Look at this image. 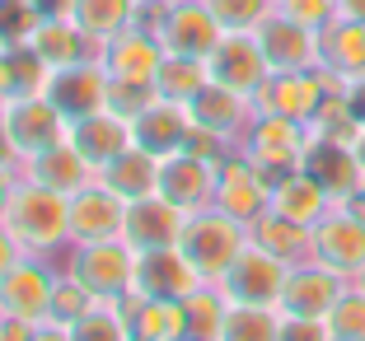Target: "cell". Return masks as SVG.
Here are the masks:
<instances>
[{"label": "cell", "instance_id": "7bdbcfd3", "mask_svg": "<svg viewBox=\"0 0 365 341\" xmlns=\"http://www.w3.org/2000/svg\"><path fill=\"white\" fill-rule=\"evenodd\" d=\"M150 98H155V85H136V80H113V75H108V107H113L118 117L131 122Z\"/></svg>", "mask_w": 365, "mask_h": 341}, {"label": "cell", "instance_id": "4316f807", "mask_svg": "<svg viewBox=\"0 0 365 341\" xmlns=\"http://www.w3.org/2000/svg\"><path fill=\"white\" fill-rule=\"evenodd\" d=\"M29 47L43 56L52 70L98 56V43L89 38L85 28H80L76 19H38V23H33V33H29Z\"/></svg>", "mask_w": 365, "mask_h": 341}, {"label": "cell", "instance_id": "816d5d0a", "mask_svg": "<svg viewBox=\"0 0 365 341\" xmlns=\"http://www.w3.org/2000/svg\"><path fill=\"white\" fill-rule=\"evenodd\" d=\"M33 341H71V327H66V322H38V327H33Z\"/></svg>", "mask_w": 365, "mask_h": 341}, {"label": "cell", "instance_id": "f907efd6", "mask_svg": "<svg viewBox=\"0 0 365 341\" xmlns=\"http://www.w3.org/2000/svg\"><path fill=\"white\" fill-rule=\"evenodd\" d=\"M0 164H5V169H24L19 149H14V140H10V127H5V112H0Z\"/></svg>", "mask_w": 365, "mask_h": 341}, {"label": "cell", "instance_id": "ba28073f", "mask_svg": "<svg viewBox=\"0 0 365 341\" xmlns=\"http://www.w3.org/2000/svg\"><path fill=\"white\" fill-rule=\"evenodd\" d=\"M328 89H342L337 75L319 70H272L267 85L253 94V112H277V117L309 122L319 112V103L328 98Z\"/></svg>", "mask_w": 365, "mask_h": 341}, {"label": "cell", "instance_id": "60d3db41", "mask_svg": "<svg viewBox=\"0 0 365 341\" xmlns=\"http://www.w3.org/2000/svg\"><path fill=\"white\" fill-rule=\"evenodd\" d=\"M94 304H98V299L89 295V290L80 285L76 276H56V295H52V322H66V327H71V322H76L80 313H89Z\"/></svg>", "mask_w": 365, "mask_h": 341}, {"label": "cell", "instance_id": "7dc6e473", "mask_svg": "<svg viewBox=\"0 0 365 341\" xmlns=\"http://www.w3.org/2000/svg\"><path fill=\"white\" fill-rule=\"evenodd\" d=\"M342 94H346V107H351V117L365 127V70L346 80V89H342Z\"/></svg>", "mask_w": 365, "mask_h": 341}, {"label": "cell", "instance_id": "d590c367", "mask_svg": "<svg viewBox=\"0 0 365 341\" xmlns=\"http://www.w3.org/2000/svg\"><path fill=\"white\" fill-rule=\"evenodd\" d=\"M182 309H187V341H215V332H220V322H225V309L230 299L220 295V285H197L192 295L182 299Z\"/></svg>", "mask_w": 365, "mask_h": 341}, {"label": "cell", "instance_id": "74e56055", "mask_svg": "<svg viewBox=\"0 0 365 341\" xmlns=\"http://www.w3.org/2000/svg\"><path fill=\"white\" fill-rule=\"evenodd\" d=\"M309 131H314V136H333V140H356L361 122L351 117V107H346V94H342V89H328V98H323L319 112L309 117Z\"/></svg>", "mask_w": 365, "mask_h": 341}, {"label": "cell", "instance_id": "f1b7e54d", "mask_svg": "<svg viewBox=\"0 0 365 341\" xmlns=\"http://www.w3.org/2000/svg\"><path fill=\"white\" fill-rule=\"evenodd\" d=\"M272 211L277 215H286V220H295V224H319L323 215L333 211V196L323 192L319 182L309 178L304 169H295V173H286V178L272 187Z\"/></svg>", "mask_w": 365, "mask_h": 341}, {"label": "cell", "instance_id": "6f0895ef", "mask_svg": "<svg viewBox=\"0 0 365 341\" xmlns=\"http://www.w3.org/2000/svg\"><path fill=\"white\" fill-rule=\"evenodd\" d=\"M140 5H164V0H140Z\"/></svg>", "mask_w": 365, "mask_h": 341}, {"label": "cell", "instance_id": "f6af8a7d", "mask_svg": "<svg viewBox=\"0 0 365 341\" xmlns=\"http://www.w3.org/2000/svg\"><path fill=\"white\" fill-rule=\"evenodd\" d=\"M281 341H333L323 318H286L281 322Z\"/></svg>", "mask_w": 365, "mask_h": 341}, {"label": "cell", "instance_id": "484cf974", "mask_svg": "<svg viewBox=\"0 0 365 341\" xmlns=\"http://www.w3.org/2000/svg\"><path fill=\"white\" fill-rule=\"evenodd\" d=\"M24 178L43 182V187H52V192H61V196H76L80 187H89V182L98 178V173L85 164V154H80L71 140H61V145H52V149H43V154L24 159Z\"/></svg>", "mask_w": 365, "mask_h": 341}, {"label": "cell", "instance_id": "681fc988", "mask_svg": "<svg viewBox=\"0 0 365 341\" xmlns=\"http://www.w3.org/2000/svg\"><path fill=\"white\" fill-rule=\"evenodd\" d=\"M19 257H24V248L14 243V234L5 229V224H0V276H5V271H10L14 262H19Z\"/></svg>", "mask_w": 365, "mask_h": 341}, {"label": "cell", "instance_id": "7c38bea8", "mask_svg": "<svg viewBox=\"0 0 365 341\" xmlns=\"http://www.w3.org/2000/svg\"><path fill=\"white\" fill-rule=\"evenodd\" d=\"M346 285H351V280H346L342 271L323 267V262L309 257V262H295V267H290L277 309L286 313V318H328L333 304L346 295Z\"/></svg>", "mask_w": 365, "mask_h": 341}, {"label": "cell", "instance_id": "9a60e30c", "mask_svg": "<svg viewBox=\"0 0 365 341\" xmlns=\"http://www.w3.org/2000/svg\"><path fill=\"white\" fill-rule=\"evenodd\" d=\"M164 56L169 52H164L160 33H155L150 23H131L127 33H118V38H108V43L98 47L103 70L113 75V80H136V85H155Z\"/></svg>", "mask_w": 365, "mask_h": 341}, {"label": "cell", "instance_id": "9c48e42d", "mask_svg": "<svg viewBox=\"0 0 365 341\" xmlns=\"http://www.w3.org/2000/svg\"><path fill=\"white\" fill-rule=\"evenodd\" d=\"M0 112H5V127H10V140L19 149V159H33V154H43V149L61 145L71 136V117L47 94L10 98V103H0Z\"/></svg>", "mask_w": 365, "mask_h": 341}, {"label": "cell", "instance_id": "9f6ffc18", "mask_svg": "<svg viewBox=\"0 0 365 341\" xmlns=\"http://www.w3.org/2000/svg\"><path fill=\"white\" fill-rule=\"evenodd\" d=\"M356 285H361V290H365V271H361V276H356Z\"/></svg>", "mask_w": 365, "mask_h": 341}, {"label": "cell", "instance_id": "5b68a950", "mask_svg": "<svg viewBox=\"0 0 365 341\" xmlns=\"http://www.w3.org/2000/svg\"><path fill=\"white\" fill-rule=\"evenodd\" d=\"M304 145H309V122L277 117V112H253L248 131L239 136V154L258 164L272 187L304 164Z\"/></svg>", "mask_w": 365, "mask_h": 341}, {"label": "cell", "instance_id": "b9f144b4", "mask_svg": "<svg viewBox=\"0 0 365 341\" xmlns=\"http://www.w3.org/2000/svg\"><path fill=\"white\" fill-rule=\"evenodd\" d=\"M277 10L290 14L295 23H304V28H314V33H323L333 19H342V5L337 0H281Z\"/></svg>", "mask_w": 365, "mask_h": 341}, {"label": "cell", "instance_id": "5bb4252c", "mask_svg": "<svg viewBox=\"0 0 365 341\" xmlns=\"http://www.w3.org/2000/svg\"><path fill=\"white\" fill-rule=\"evenodd\" d=\"M215 206L225 215H235L239 224H253L258 215L272 211V182L262 178V169L248 154H230L220 159V182H215Z\"/></svg>", "mask_w": 365, "mask_h": 341}, {"label": "cell", "instance_id": "2e32d148", "mask_svg": "<svg viewBox=\"0 0 365 341\" xmlns=\"http://www.w3.org/2000/svg\"><path fill=\"white\" fill-rule=\"evenodd\" d=\"M215 182H220V164L202 159L192 149H178L160 169V196L173 201L182 215H192V211L215 206Z\"/></svg>", "mask_w": 365, "mask_h": 341}, {"label": "cell", "instance_id": "e575fe53", "mask_svg": "<svg viewBox=\"0 0 365 341\" xmlns=\"http://www.w3.org/2000/svg\"><path fill=\"white\" fill-rule=\"evenodd\" d=\"M206 85H211V70L197 56H164L160 75H155V94L173 98V103H192Z\"/></svg>", "mask_w": 365, "mask_h": 341}, {"label": "cell", "instance_id": "8fae6325", "mask_svg": "<svg viewBox=\"0 0 365 341\" xmlns=\"http://www.w3.org/2000/svg\"><path fill=\"white\" fill-rule=\"evenodd\" d=\"M300 169L333 196V206H346L365 187V169H361V159H356L351 140H333V136H314L309 131V145H304Z\"/></svg>", "mask_w": 365, "mask_h": 341}, {"label": "cell", "instance_id": "ac0fdd59", "mask_svg": "<svg viewBox=\"0 0 365 341\" xmlns=\"http://www.w3.org/2000/svg\"><path fill=\"white\" fill-rule=\"evenodd\" d=\"M187 136H192V112H187V103H173V98L155 94L150 103L131 117V145L150 149L160 159L187 149Z\"/></svg>", "mask_w": 365, "mask_h": 341}, {"label": "cell", "instance_id": "f35d334b", "mask_svg": "<svg viewBox=\"0 0 365 341\" xmlns=\"http://www.w3.org/2000/svg\"><path fill=\"white\" fill-rule=\"evenodd\" d=\"M328 332H333V341H365V290L346 285V295L333 304V313H328Z\"/></svg>", "mask_w": 365, "mask_h": 341}, {"label": "cell", "instance_id": "db71d44e", "mask_svg": "<svg viewBox=\"0 0 365 341\" xmlns=\"http://www.w3.org/2000/svg\"><path fill=\"white\" fill-rule=\"evenodd\" d=\"M342 5V19H361L365 23V0H337Z\"/></svg>", "mask_w": 365, "mask_h": 341}, {"label": "cell", "instance_id": "ab89813d", "mask_svg": "<svg viewBox=\"0 0 365 341\" xmlns=\"http://www.w3.org/2000/svg\"><path fill=\"white\" fill-rule=\"evenodd\" d=\"M225 33H258V23L277 10V0H206Z\"/></svg>", "mask_w": 365, "mask_h": 341}, {"label": "cell", "instance_id": "ffe728a7", "mask_svg": "<svg viewBox=\"0 0 365 341\" xmlns=\"http://www.w3.org/2000/svg\"><path fill=\"white\" fill-rule=\"evenodd\" d=\"M47 98H52L71 122L85 117V112L108 107V70H103V61L89 56V61H76V65L52 70V80H47Z\"/></svg>", "mask_w": 365, "mask_h": 341}, {"label": "cell", "instance_id": "680465c9", "mask_svg": "<svg viewBox=\"0 0 365 341\" xmlns=\"http://www.w3.org/2000/svg\"><path fill=\"white\" fill-rule=\"evenodd\" d=\"M131 341H140V337H131Z\"/></svg>", "mask_w": 365, "mask_h": 341}, {"label": "cell", "instance_id": "f546056e", "mask_svg": "<svg viewBox=\"0 0 365 341\" xmlns=\"http://www.w3.org/2000/svg\"><path fill=\"white\" fill-rule=\"evenodd\" d=\"M47 80H52V65L33 52L29 43L0 47V103L29 98V94H47Z\"/></svg>", "mask_w": 365, "mask_h": 341}, {"label": "cell", "instance_id": "4dcf8cb0", "mask_svg": "<svg viewBox=\"0 0 365 341\" xmlns=\"http://www.w3.org/2000/svg\"><path fill=\"white\" fill-rule=\"evenodd\" d=\"M319 43H323V61L319 65L328 75H337L342 89H346V80L365 70V23L361 19H333L319 33Z\"/></svg>", "mask_w": 365, "mask_h": 341}, {"label": "cell", "instance_id": "52a82bcc", "mask_svg": "<svg viewBox=\"0 0 365 341\" xmlns=\"http://www.w3.org/2000/svg\"><path fill=\"white\" fill-rule=\"evenodd\" d=\"M286 276H290V262H281L277 253H267L262 243L248 238L244 253L230 262V271L215 285L230 304H281V290H286Z\"/></svg>", "mask_w": 365, "mask_h": 341}, {"label": "cell", "instance_id": "44dd1931", "mask_svg": "<svg viewBox=\"0 0 365 341\" xmlns=\"http://www.w3.org/2000/svg\"><path fill=\"white\" fill-rule=\"evenodd\" d=\"M197 285H206L192 271V262L178 248H155V253H136V290L131 295L145 299H187Z\"/></svg>", "mask_w": 365, "mask_h": 341}, {"label": "cell", "instance_id": "1f68e13d", "mask_svg": "<svg viewBox=\"0 0 365 341\" xmlns=\"http://www.w3.org/2000/svg\"><path fill=\"white\" fill-rule=\"evenodd\" d=\"M248 238H253V243H262L267 253H277L281 262H290V267L314 257V229H309V224L286 220V215H277V211L258 215V220L248 224Z\"/></svg>", "mask_w": 365, "mask_h": 341}, {"label": "cell", "instance_id": "ee69618b", "mask_svg": "<svg viewBox=\"0 0 365 341\" xmlns=\"http://www.w3.org/2000/svg\"><path fill=\"white\" fill-rule=\"evenodd\" d=\"M33 23H38V14L24 5V0H0V47L10 43H29Z\"/></svg>", "mask_w": 365, "mask_h": 341}, {"label": "cell", "instance_id": "83f0119b", "mask_svg": "<svg viewBox=\"0 0 365 341\" xmlns=\"http://www.w3.org/2000/svg\"><path fill=\"white\" fill-rule=\"evenodd\" d=\"M122 313L131 322V337H140V341H187V309H182V299L127 295Z\"/></svg>", "mask_w": 365, "mask_h": 341}, {"label": "cell", "instance_id": "c3c4849f", "mask_svg": "<svg viewBox=\"0 0 365 341\" xmlns=\"http://www.w3.org/2000/svg\"><path fill=\"white\" fill-rule=\"evenodd\" d=\"M24 173L19 169H5L0 164V224H5V215H10V201H14V187H19Z\"/></svg>", "mask_w": 365, "mask_h": 341}, {"label": "cell", "instance_id": "4fadbf2b", "mask_svg": "<svg viewBox=\"0 0 365 341\" xmlns=\"http://www.w3.org/2000/svg\"><path fill=\"white\" fill-rule=\"evenodd\" d=\"M314 262L342 271L346 280H356L365 271V220L351 206H333L314 224Z\"/></svg>", "mask_w": 365, "mask_h": 341}, {"label": "cell", "instance_id": "30bf717a", "mask_svg": "<svg viewBox=\"0 0 365 341\" xmlns=\"http://www.w3.org/2000/svg\"><path fill=\"white\" fill-rule=\"evenodd\" d=\"M206 70H211V85H225L235 94L253 98L267 85L272 65H267V52H262L258 33H225L215 43V52L206 56Z\"/></svg>", "mask_w": 365, "mask_h": 341}, {"label": "cell", "instance_id": "3957f363", "mask_svg": "<svg viewBox=\"0 0 365 341\" xmlns=\"http://www.w3.org/2000/svg\"><path fill=\"white\" fill-rule=\"evenodd\" d=\"M248 243V224H239L235 215H225L220 206H206V211H192L182 220V234H178V253L192 262V271L202 280H220L230 271L239 253Z\"/></svg>", "mask_w": 365, "mask_h": 341}, {"label": "cell", "instance_id": "7a4b0ae2", "mask_svg": "<svg viewBox=\"0 0 365 341\" xmlns=\"http://www.w3.org/2000/svg\"><path fill=\"white\" fill-rule=\"evenodd\" d=\"M61 276H76L94 299H127L136 290V248L127 238L108 243H71L52 257Z\"/></svg>", "mask_w": 365, "mask_h": 341}, {"label": "cell", "instance_id": "11a10c76", "mask_svg": "<svg viewBox=\"0 0 365 341\" xmlns=\"http://www.w3.org/2000/svg\"><path fill=\"white\" fill-rule=\"evenodd\" d=\"M351 149H356V159H361V169H365V127L356 131V140H351Z\"/></svg>", "mask_w": 365, "mask_h": 341}, {"label": "cell", "instance_id": "603a6c76", "mask_svg": "<svg viewBox=\"0 0 365 341\" xmlns=\"http://www.w3.org/2000/svg\"><path fill=\"white\" fill-rule=\"evenodd\" d=\"M182 220L187 215L178 211L164 196H145V201L127 206V224H122V238H127L136 253H155V248H178Z\"/></svg>", "mask_w": 365, "mask_h": 341}, {"label": "cell", "instance_id": "8992f818", "mask_svg": "<svg viewBox=\"0 0 365 341\" xmlns=\"http://www.w3.org/2000/svg\"><path fill=\"white\" fill-rule=\"evenodd\" d=\"M56 262L52 257H33L24 253L5 276H0V318H14V322H38L52 318V295H56Z\"/></svg>", "mask_w": 365, "mask_h": 341}, {"label": "cell", "instance_id": "f5cc1de1", "mask_svg": "<svg viewBox=\"0 0 365 341\" xmlns=\"http://www.w3.org/2000/svg\"><path fill=\"white\" fill-rule=\"evenodd\" d=\"M0 341H33V327L14 318H0Z\"/></svg>", "mask_w": 365, "mask_h": 341}, {"label": "cell", "instance_id": "bcb514c9", "mask_svg": "<svg viewBox=\"0 0 365 341\" xmlns=\"http://www.w3.org/2000/svg\"><path fill=\"white\" fill-rule=\"evenodd\" d=\"M38 19H71V10H76V0H24Z\"/></svg>", "mask_w": 365, "mask_h": 341}, {"label": "cell", "instance_id": "e0dca14e", "mask_svg": "<svg viewBox=\"0 0 365 341\" xmlns=\"http://www.w3.org/2000/svg\"><path fill=\"white\" fill-rule=\"evenodd\" d=\"M258 43H262V52H267L272 70H319V61H323L319 33L295 23L281 10H272L267 19L258 23Z\"/></svg>", "mask_w": 365, "mask_h": 341}, {"label": "cell", "instance_id": "8d00e7d4", "mask_svg": "<svg viewBox=\"0 0 365 341\" xmlns=\"http://www.w3.org/2000/svg\"><path fill=\"white\" fill-rule=\"evenodd\" d=\"M71 341H131V322L118 299H98L89 313L71 322Z\"/></svg>", "mask_w": 365, "mask_h": 341}, {"label": "cell", "instance_id": "277c9868", "mask_svg": "<svg viewBox=\"0 0 365 341\" xmlns=\"http://www.w3.org/2000/svg\"><path fill=\"white\" fill-rule=\"evenodd\" d=\"M140 23H150V28L160 33V43H164L169 56H197V61H206V56L215 52V43L225 38V28H220V19L211 14L206 0L145 5V10H140Z\"/></svg>", "mask_w": 365, "mask_h": 341}, {"label": "cell", "instance_id": "7402d4cb", "mask_svg": "<svg viewBox=\"0 0 365 341\" xmlns=\"http://www.w3.org/2000/svg\"><path fill=\"white\" fill-rule=\"evenodd\" d=\"M71 145L85 154V164L94 173H103L108 164L118 159L122 149L131 145V122L127 117H118L113 107H98V112H85V117H76L71 122Z\"/></svg>", "mask_w": 365, "mask_h": 341}, {"label": "cell", "instance_id": "d6986e66", "mask_svg": "<svg viewBox=\"0 0 365 341\" xmlns=\"http://www.w3.org/2000/svg\"><path fill=\"white\" fill-rule=\"evenodd\" d=\"M122 224H127V201L118 192H108L98 178L71 196V243H108V238H122Z\"/></svg>", "mask_w": 365, "mask_h": 341}, {"label": "cell", "instance_id": "d6a6232c", "mask_svg": "<svg viewBox=\"0 0 365 341\" xmlns=\"http://www.w3.org/2000/svg\"><path fill=\"white\" fill-rule=\"evenodd\" d=\"M140 10H145L140 0H76L71 19L103 47L108 38H118V33H127L131 23H140Z\"/></svg>", "mask_w": 365, "mask_h": 341}, {"label": "cell", "instance_id": "d4e9b609", "mask_svg": "<svg viewBox=\"0 0 365 341\" xmlns=\"http://www.w3.org/2000/svg\"><path fill=\"white\" fill-rule=\"evenodd\" d=\"M160 169H164L160 154H150V149H140V145H127L118 159L98 173V182L131 206V201H145V196H160Z\"/></svg>", "mask_w": 365, "mask_h": 341}, {"label": "cell", "instance_id": "91938a15", "mask_svg": "<svg viewBox=\"0 0 365 341\" xmlns=\"http://www.w3.org/2000/svg\"><path fill=\"white\" fill-rule=\"evenodd\" d=\"M277 5H281V0H277Z\"/></svg>", "mask_w": 365, "mask_h": 341}, {"label": "cell", "instance_id": "6da1fadb", "mask_svg": "<svg viewBox=\"0 0 365 341\" xmlns=\"http://www.w3.org/2000/svg\"><path fill=\"white\" fill-rule=\"evenodd\" d=\"M5 229L14 234V243L24 253L56 257L61 248H71V196L52 192V187H43V182H33V178H19L10 215H5Z\"/></svg>", "mask_w": 365, "mask_h": 341}, {"label": "cell", "instance_id": "836d02e7", "mask_svg": "<svg viewBox=\"0 0 365 341\" xmlns=\"http://www.w3.org/2000/svg\"><path fill=\"white\" fill-rule=\"evenodd\" d=\"M286 313L277 304H230L215 341H281Z\"/></svg>", "mask_w": 365, "mask_h": 341}, {"label": "cell", "instance_id": "cb8c5ba5", "mask_svg": "<svg viewBox=\"0 0 365 341\" xmlns=\"http://www.w3.org/2000/svg\"><path fill=\"white\" fill-rule=\"evenodd\" d=\"M187 112H192V127L215 131V136H225V140L239 145V136H244L248 122H253V98L235 94V89H225V85H206L202 94L187 103Z\"/></svg>", "mask_w": 365, "mask_h": 341}]
</instances>
